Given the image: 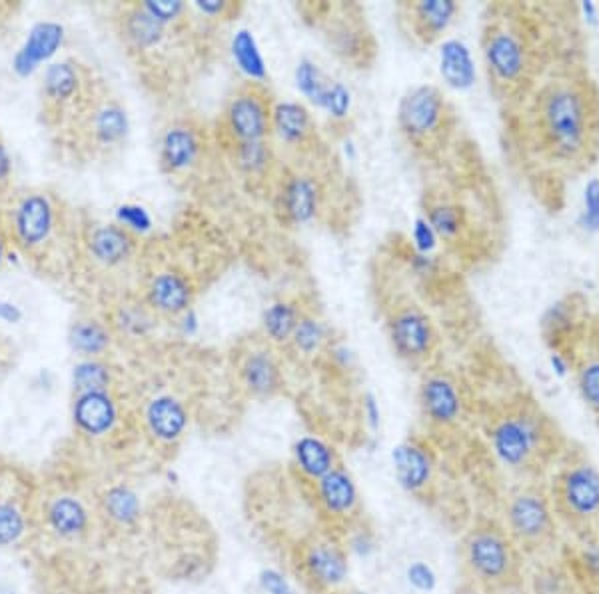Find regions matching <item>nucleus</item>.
I'll return each mask as SVG.
<instances>
[{
	"label": "nucleus",
	"mask_w": 599,
	"mask_h": 594,
	"mask_svg": "<svg viewBox=\"0 0 599 594\" xmlns=\"http://www.w3.org/2000/svg\"><path fill=\"white\" fill-rule=\"evenodd\" d=\"M90 139L100 150L119 149L130 132L127 110L114 100H104L94 107L89 119Z\"/></svg>",
	"instance_id": "393cba45"
},
{
	"label": "nucleus",
	"mask_w": 599,
	"mask_h": 594,
	"mask_svg": "<svg viewBox=\"0 0 599 594\" xmlns=\"http://www.w3.org/2000/svg\"><path fill=\"white\" fill-rule=\"evenodd\" d=\"M316 501L326 515L336 521H348L360 508V491L355 476L342 465L320 478L315 485Z\"/></svg>",
	"instance_id": "aec40b11"
},
{
	"label": "nucleus",
	"mask_w": 599,
	"mask_h": 594,
	"mask_svg": "<svg viewBox=\"0 0 599 594\" xmlns=\"http://www.w3.org/2000/svg\"><path fill=\"white\" fill-rule=\"evenodd\" d=\"M571 575L586 594L599 593V536L576 541L570 556L566 558Z\"/></svg>",
	"instance_id": "f704fd0d"
},
{
	"label": "nucleus",
	"mask_w": 599,
	"mask_h": 594,
	"mask_svg": "<svg viewBox=\"0 0 599 594\" xmlns=\"http://www.w3.org/2000/svg\"><path fill=\"white\" fill-rule=\"evenodd\" d=\"M296 89L308 102H312L316 109L322 107L328 90L332 87L335 79H330L320 65L312 59H302L298 62L294 72Z\"/></svg>",
	"instance_id": "ea45409f"
},
{
	"label": "nucleus",
	"mask_w": 599,
	"mask_h": 594,
	"mask_svg": "<svg viewBox=\"0 0 599 594\" xmlns=\"http://www.w3.org/2000/svg\"><path fill=\"white\" fill-rule=\"evenodd\" d=\"M144 416L150 435L167 445L180 440L190 425L187 406L172 395L154 396L148 403Z\"/></svg>",
	"instance_id": "b1692460"
},
{
	"label": "nucleus",
	"mask_w": 599,
	"mask_h": 594,
	"mask_svg": "<svg viewBox=\"0 0 599 594\" xmlns=\"http://www.w3.org/2000/svg\"><path fill=\"white\" fill-rule=\"evenodd\" d=\"M272 137L286 149L305 152L318 140L312 110L298 100H278L272 107Z\"/></svg>",
	"instance_id": "6ab92c4d"
},
{
	"label": "nucleus",
	"mask_w": 599,
	"mask_h": 594,
	"mask_svg": "<svg viewBox=\"0 0 599 594\" xmlns=\"http://www.w3.org/2000/svg\"><path fill=\"white\" fill-rule=\"evenodd\" d=\"M194 297H197V287L192 278L182 270L168 268L150 278L144 303L154 315L178 318L192 308Z\"/></svg>",
	"instance_id": "a211bd4d"
},
{
	"label": "nucleus",
	"mask_w": 599,
	"mask_h": 594,
	"mask_svg": "<svg viewBox=\"0 0 599 594\" xmlns=\"http://www.w3.org/2000/svg\"><path fill=\"white\" fill-rule=\"evenodd\" d=\"M488 440L496 461L520 476L551 471L566 451L558 426L530 400H518L501 410L490 423Z\"/></svg>",
	"instance_id": "7ed1b4c3"
},
{
	"label": "nucleus",
	"mask_w": 599,
	"mask_h": 594,
	"mask_svg": "<svg viewBox=\"0 0 599 594\" xmlns=\"http://www.w3.org/2000/svg\"><path fill=\"white\" fill-rule=\"evenodd\" d=\"M388 338L393 355L410 367L428 365L440 345L432 318L416 305L393 308L388 318Z\"/></svg>",
	"instance_id": "9d476101"
},
{
	"label": "nucleus",
	"mask_w": 599,
	"mask_h": 594,
	"mask_svg": "<svg viewBox=\"0 0 599 594\" xmlns=\"http://www.w3.org/2000/svg\"><path fill=\"white\" fill-rule=\"evenodd\" d=\"M302 575L325 593H338L350 576V556L342 543L328 535L312 536L300 548Z\"/></svg>",
	"instance_id": "9b49d317"
},
{
	"label": "nucleus",
	"mask_w": 599,
	"mask_h": 594,
	"mask_svg": "<svg viewBox=\"0 0 599 594\" xmlns=\"http://www.w3.org/2000/svg\"><path fill=\"white\" fill-rule=\"evenodd\" d=\"M0 320L2 323H9V325H17L22 320V310L12 303L7 300H0Z\"/></svg>",
	"instance_id": "13d9d810"
},
{
	"label": "nucleus",
	"mask_w": 599,
	"mask_h": 594,
	"mask_svg": "<svg viewBox=\"0 0 599 594\" xmlns=\"http://www.w3.org/2000/svg\"><path fill=\"white\" fill-rule=\"evenodd\" d=\"M580 225L588 235L599 232V179H590L583 187Z\"/></svg>",
	"instance_id": "a18cd8bd"
},
{
	"label": "nucleus",
	"mask_w": 599,
	"mask_h": 594,
	"mask_svg": "<svg viewBox=\"0 0 599 594\" xmlns=\"http://www.w3.org/2000/svg\"><path fill=\"white\" fill-rule=\"evenodd\" d=\"M12 225L22 247H40L54 228V208L44 195H29L20 200Z\"/></svg>",
	"instance_id": "412c9836"
},
{
	"label": "nucleus",
	"mask_w": 599,
	"mask_h": 594,
	"mask_svg": "<svg viewBox=\"0 0 599 594\" xmlns=\"http://www.w3.org/2000/svg\"><path fill=\"white\" fill-rule=\"evenodd\" d=\"M74 387L79 393H92V390H109L110 368L100 363L99 358H87L74 367Z\"/></svg>",
	"instance_id": "37998d69"
},
{
	"label": "nucleus",
	"mask_w": 599,
	"mask_h": 594,
	"mask_svg": "<svg viewBox=\"0 0 599 594\" xmlns=\"http://www.w3.org/2000/svg\"><path fill=\"white\" fill-rule=\"evenodd\" d=\"M274 100L264 85L246 82L230 95L220 117V135L224 147L270 140Z\"/></svg>",
	"instance_id": "6e6552de"
},
{
	"label": "nucleus",
	"mask_w": 599,
	"mask_h": 594,
	"mask_svg": "<svg viewBox=\"0 0 599 594\" xmlns=\"http://www.w3.org/2000/svg\"><path fill=\"white\" fill-rule=\"evenodd\" d=\"M346 551L356 558H362V561L372 558L378 553V543H376L372 531H368L363 526L355 528L346 538Z\"/></svg>",
	"instance_id": "8fccbe9b"
},
{
	"label": "nucleus",
	"mask_w": 599,
	"mask_h": 594,
	"mask_svg": "<svg viewBox=\"0 0 599 594\" xmlns=\"http://www.w3.org/2000/svg\"><path fill=\"white\" fill-rule=\"evenodd\" d=\"M72 416L84 435L104 436L109 435L119 420V406L109 390L79 393Z\"/></svg>",
	"instance_id": "5701e85b"
},
{
	"label": "nucleus",
	"mask_w": 599,
	"mask_h": 594,
	"mask_svg": "<svg viewBox=\"0 0 599 594\" xmlns=\"http://www.w3.org/2000/svg\"><path fill=\"white\" fill-rule=\"evenodd\" d=\"M533 594H586L571 575L570 566L560 558H543L531 576Z\"/></svg>",
	"instance_id": "c9c22d12"
},
{
	"label": "nucleus",
	"mask_w": 599,
	"mask_h": 594,
	"mask_svg": "<svg viewBox=\"0 0 599 594\" xmlns=\"http://www.w3.org/2000/svg\"><path fill=\"white\" fill-rule=\"evenodd\" d=\"M2 257H4V242H2V238H0V263H2Z\"/></svg>",
	"instance_id": "e2e57ef3"
},
{
	"label": "nucleus",
	"mask_w": 599,
	"mask_h": 594,
	"mask_svg": "<svg viewBox=\"0 0 599 594\" xmlns=\"http://www.w3.org/2000/svg\"><path fill=\"white\" fill-rule=\"evenodd\" d=\"M413 250L420 255H432L438 245L442 242L440 237L436 235L430 220L426 217H418L413 220L412 227Z\"/></svg>",
	"instance_id": "3c124183"
},
{
	"label": "nucleus",
	"mask_w": 599,
	"mask_h": 594,
	"mask_svg": "<svg viewBox=\"0 0 599 594\" xmlns=\"http://www.w3.org/2000/svg\"><path fill=\"white\" fill-rule=\"evenodd\" d=\"M322 29L328 40V47L332 49L336 57L356 67L363 69L372 65L376 59V40L372 30L366 27L362 12L358 7L340 4V7H326Z\"/></svg>",
	"instance_id": "1a4fd4ad"
},
{
	"label": "nucleus",
	"mask_w": 599,
	"mask_h": 594,
	"mask_svg": "<svg viewBox=\"0 0 599 594\" xmlns=\"http://www.w3.org/2000/svg\"><path fill=\"white\" fill-rule=\"evenodd\" d=\"M396 127L403 142L418 155H436L452 137V105L438 87L418 85L400 99Z\"/></svg>",
	"instance_id": "0eeeda50"
},
{
	"label": "nucleus",
	"mask_w": 599,
	"mask_h": 594,
	"mask_svg": "<svg viewBox=\"0 0 599 594\" xmlns=\"http://www.w3.org/2000/svg\"><path fill=\"white\" fill-rule=\"evenodd\" d=\"M117 225L127 228L130 235H144L152 230V217L147 208L128 202L117 208Z\"/></svg>",
	"instance_id": "de8ad7c7"
},
{
	"label": "nucleus",
	"mask_w": 599,
	"mask_h": 594,
	"mask_svg": "<svg viewBox=\"0 0 599 594\" xmlns=\"http://www.w3.org/2000/svg\"><path fill=\"white\" fill-rule=\"evenodd\" d=\"M62 42H64V27L59 22L47 20V22L34 24L29 32V39L12 60V69L20 77H30L34 70L39 69L40 62L52 59L57 55Z\"/></svg>",
	"instance_id": "4be33fe9"
},
{
	"label": "nucleus",
	"mask_w": 599,
	"mask_h": 594,
	"mask_svg": "<svg viewBox=\"0 0 599 594\" xmlns=\"http://www.w3.org/2000/svg\"><path fill=\"white\" fill-rule=\"evenodd\" d=\"M468 583L493 594L516 593L526 583V555L498 521H478L460 543Z\"/></svg>",
	"instance_id": "20e7f679"
},
{
	"label": "nucleus",
	"mask_w": 599,
	"mask_h": 594,
	"mask_svg": "<svg viewBox=\"0 0 599 594\" xmlns=\"http://www.w3.org/2000/svg\"><path fill=\"white\" fill-rule=\"evenodd\" d=\"M306 308L296 298H278L264 308L262 338L274 348L288 347Z\"/></svg>",
	"instance_id": "c85d7f7f"
},
{
	"label": "nucleus",
	"mask_w": 599,
	"mask_h": 594,
	"mask_svg": "<svg viewBox=\"0 0 599 594\" xmlns=\"http://www.w3.org/2000/svg\"><path fill=\"white\" fill-rule=\"evenodd\" d=\"M393 478L403 493L420 496L432 486L436 456L420 438H406L392 448Z\"/></svg>",
	"instance_id": "f3484780"
},
{
	"label": "nucleus",
	"mask_w": 599,
	"mask_h": 594,
	"mask_svg": "<svg viewBox=\"0 0 599 594\" xmlns=\"http://www.w3.org/2000/svg\"><path fill=\"white\" fill-rule=\"evenodd\" d=\"M573 380L581 403L599 420V343L583 350L573 347Z\"/></svg>",
	"instance_id": "c756f323"
},
{
	"label": "nucleus",
	"mask_w": 599,
	"mask_h": 594,
	"mask_svg": "<svg viewBox=\"0 0 599 594\" xmlns=\"http://www.w3.org/2000/svg\"><path fill=\"white\" fill-rule=\"evenodd\" d=\"M440 77L453 90H468L476 85V60L462 39H446L440 44Z\"/></svg>",
	"instance_id": "cd10ccee"
},
{
	"label": "nucleus",
	"mask_w": 599,
	"mask_h": 594,
	"mask_svg": "<svg viewBox=\"0 0 599 594\" xmlns=\"http://www.w3.org/2000/svg\"><path fill=\"white\" fill-rule=\"evenodd\" d=\"M194 9L210 20H232L240 14L242 4L230 0H198Z\"/></svg>",
	"instance_id": "864d4df0"
},
{
	"label": "nucleus",
	"mask_w": 599,
	"mask_h": 594,
	"mask_svg": "<svg viewBox=\"0 0 599 594\" xmlns=\"http://www.w3.org/2000/svg\"><path fill=\"white\" fill-rule=\"evenodd\" d=\"M462 7L456 0H418L402 2L398 14L402 17L406 29L418 44L430 47L443 39V34L452 29Z\"/></svg>",
	"instance_id": "4468645a"
},
{
	"label": "nucleus",
	"mask_w": 599,
	"mask_h": 594,
	"mask_svg": "<svg viewBox=\"0 0 599 594\" xmlns=\"http://www.w3.org/2000/svg\"><path fill=\"white\" fill-rule=\"evenodd\" d=\"M240 385L252 398H274L284 387V368L276 355V348L264 338L246 345L237 358Z\"/></svg>",
	"instance_id": "f8f14e48"
},
{
	"label": "nucleus",
	"mask_w": 599,
	"mask_h": 594,
	"mask_svg": "<svg viewBox=\"0 0 599 594\" xmlns=\"http://www.w3.org/2000/svg\"><path fill=\"white\" fill-rule=\"evenodd\" d=\"M540 32L520 7L491 9L481 34V60L496 95L516 99L533 87L540 70Z\"/></svg>",
	"instance_id": "f03ea898"
},
{
	"label": "nucleus",
	"mask_w": 599,
	"mask_h": 594,
	"mask_svg": "<svg viewBox=\"0 0 599 594\" xmlns=\"http://www.w3.org/2000/svg\"><path fill=\"white\" fill-rule=\"evenodd\" d=\"M70 347L80 357L99 358L110 347V330L99 320H79L70 328Z\"/></svg>",
	"instance_id": "58836bf2"
},
{
	"label": "nucleus",
	"mask_w": 599,
	"mask_h": 594,
	"mask_svg": "<svg viewBox=\"0 0 599 594\" xmlns=\"http://www.w3.org/2000/svg\"><path fill=\"white\" fill-rule=\"evenodd\" d=\"M335 594H368V593H363V591H338V593H335Z\"/></svg>",
	"instance_id": "680f3d73"
},
{
	"label": "nucleus",
	"mask_w": 599,
	"mask_h": 594,
	"mask_svg": "<svg viewBox=\"0 0 599 594\" xmlns=\"http://www.w3.org/2000/svg\"><path fill=\"white\" fill-rule=\"evenodd\" d=\"M548 493L561 531L576 541L599 536V466L590 456L566 448L551 468Z\"/></svg>",
	"instance_id": "39448f33"
},
{
	"label": "nucleus",
	"mask_w": 599,
	"mask_h": 594,
	"mask_svg": "<svg viewBox=\"0 0 599 594\" xmlns=\"http://www.w3.org/2000/svg\"><path fill=\"white\" fill-rule=\"evenodd\" d=\"M10 170H12V162H10L9 150L0 142V182L9 179Z\"/></svg>",
	"instance_id": "bf43d9fd"
},
{
	"label": "nucleus",
	"mask_w": 599,
	"mask_h": 594,
	"mask_svg": "<svg viewBox=\"0 0 599 594\" xmlns=\"http://www.w3.org/2000/svg\"><path fill=\"white\" fill-rule=\"evenodd\" d=\"M456 594H493L490 593V591H486V588H481V586L473 585V583H463L458 591H456Z\"/></svg>",
	"instance_id": "052dcab7"
},
{
	"label": "nucleus",
	"mask_w": 599,
	"mask_h": 594,
	"mask_svg": "<svg viewBox=\"0 0 599 594\" xmlns=\"http://www.w3.org/2000/svg\"><path fill=\"white\" fill-rule=\"evenodd\" d=\"M114 327L128 337H144L150 328L154 327L152 310L144 305H128L122 307L117 315Z\"/></svg>",
	"instance_id": "c03bdc74"
},
{
	"label": "nucleus",
	"mask_w": 599,
	"mask_h": 594,
	"mask_svg": "<svg viewBox=\"0 0 599 594\" xmlns=\"http://www.w3.org/2000/svg\"><path fill=\"white\" fill-rule=\"evenodd\" d=\"M168 27L158 22L142 4H134L122 17V37L137 50H154L167 39Z\"/></svg>",
	"instance_id": "2f4dec72"
},
{
	"label": "nucleus",
	"mask_w": 599,
	"mask_h": 594,
	"mask_svg": "<svg viewBox=\"0 0 599 594\" xmlns=\"http://www.w3.org/2000/svg\"><path fill=\"white\" fill-rule=\"evenodd\" d=\"M362 415L363 423L368 425V428L372 433H378L380 426H382V410H380V405H378V398L372 395V393H366L362 398Z\"/></svg>",
	"instance_id": "4d7b16f0"
},
{
	"label": "nucleus",
	"mask_w": 599,
	"mask_h": 594,
	"mask_svg": "<svg viewBox=\"0 0 599 594\" xmlns=\"http://www.w3.org/2000/svg\"><path fill=\"white\" fill-rule=\"evenodd\" d=\"M418 403L423 420L436 428H452L460 425L466 403L458 380L448 373H430L420 383Z\"/></svg>",
	"instance_id": "ddd939ff"
},
{
	"label": "nucleus",
	"mask_w": 599,
	"mask_h": 594,
	"mask_svg": "<svg viewBox=\"0 0 599 594\" xmlns=\"http://www.w3.org/2000/svg\"><path fill=\"white\" fill-rule=\"evenodd\" d=\"M142 7H144L158 22H162L164 27H170V24H174L178 20H182V17L188 12L187 4H184V2H178V0L142 2Z\"/></svg>",
	"instance_id": "603ef678"
},
{
	"label": "nucleus",
	"mask_w": 599,
	"mask_h": 594,
	"mask_svg": "<svg viewBox=\"0 0 599 594\" xmlns=\"http://www.w3.org/2000/svg\"><path fill=\"white\" fill-rule=\"evenodd\" d=\"M320 110L326 112L330 119L336 120V122H342V120L350 117V110H352V92L346 89L342 82L335 80L332 87L328 90V95H326Z\"/></svg>",
	"instance_id": "49530a36"
},
{
	"label": "nucleus",
	"mask_w": 599,
	"mask_h": 594,
	"mask_svg": "<svg viewBox=\"0 0 599 594\" xmlns=\"http://www.w3.org/2000/svg\"><path fill=\"white\" fill-rule=\"evenodd\" d=\"M530 132L541 157L563 170L590 167L599 152V89L580 69L541 82L530 107Z\"/></svg>",
	"instance_id": "f257e3e1"
},
{
	"label": "nucleus",
	"mask_w": 599,
	"mask_h": 594,
	"mask_svg": "<svg viewBox=\"0 0 599 594\" xmlns=\"http://www.w3.org/2000/svg\"><path fill=\"white\" fill-rule=\"evenodd\" d=\"M50 523L60 535L77 536L89 525V515L79 501L59 498L50 508Z\"/></svg>",
	"instance_id": "a19ab883"
},
{
	"label": "nucleus",
	"mask_w": 599,
	"mask_h": 594,
	"mask_svg": "<svg viewBox=\"0 0 599 594\" xmlns=\"http://www.w3.org/2000/svg\"><path fill=\"white\" fill-rule=\"evenodd\" d=\"M503 528L523 555L550 558L560 543L561 526L548 486L526 483L511 491L503 505Z\"/></svg>",
	"instance_id": "423d86ee"
},
{
	"label": "nucleus",
	"mask_w": 599,
	"mask_h": 594,
	"mask_svg": "<svg viewBox=\"0 0 599 594\" xmlns=\"http://www.w3.org/2000/svg\"><path fill=\"white\" fill-rule=\"evenodd\" d=\"M227 150L238 172L246 179H264L274 169L276 155L270 140L232 145Z\"/></svg>",
	"instance_id": "72a5a7b5"
},
{
	"label": "nucleus",
	"mask_w": 599,
	"mask_h": 594,
	"mask_svg": "<svg viewBox=\"0 0 599 594\" xmlns=\"http://www.w3.org/2000/svg\"><path fill=\"white\" fill-rule=\"evenodd\" d=\"M278 205L286 222L305 227L320 217L325 205V187L310 172H290L280 185Z\"/></svg>",
	"instance_id": "2eb2a0df"
},
{
	"label": "nucleus",
	"mask_w": 599,
	"mask_h": 594,
	"mask_svg": "<svg viewBox=\"0 0 599 594\" xmlns=\"http://www.w3.org/2000/svg\"><path fill=\"white\" fill-rule=\"evenodd\" d=\"M596 594H599V593H596Z\"/></svg>",
	"instance_id": "0e129e2a"
},
{
	"label": "nucleus",
	"mask_w": 599,
	"mask_h": 594,
	"mask_svg": "<svg viewBox=\"0 0 599 594\" xmlns=\"http://www.w3.org/2000/svg\"><path fill=\"white\" fill-rule=\"evenodd\" d=\"M406 581L418 593L430 594L438 586V573L426 561H413L406 568Z\"/></svg>",
	"instance_id": "09e8293b"
},
{
	"label": "nucleus",
	"mask_w": 599,
	"mask_h": 594,
	"mask_svg": "<svg viewBox=\"0 0 599 594\" xmlns=\"http://www.w3.org/2000/svg\"><path fill=\"white\" fill-rule=\"evenodd\" d=\"M258 585L264 594H300L296 591L294 585L290 583V578L274 566L262 568L258 575Z\"/></svg>",
	"instance_id": "5fc2aeb1"
},
{
	"label": "nucleus",
	"mask_w": 599,
	"mask_h": 594,
	"mask_svg": "<svg viewBox=\"0 0 599 594\" xmlns=\"http://www.w3.org/2000/svg\"><path fill=\"white\" fill-rule=\"evenodd\" d=\"M22 533V518L12 506L0 505V545L14 543Z\"/></svg>",
	"instance_id": "6e6d98bb"
},
{
	"label": "nucleus",
	"mask_w": 599,
	"mask_h": 594,
	"mask_svg": "<svg viewBox=\"0 0 599 594\" xmlns=\"http://www.w3.org/2000/svg\"><path fill=\"white\" fill-rule=\"evenodd\" d=\"M207 152L204 132L194 122L178 120L170 125L160 139V167L170 175H182L200 165Z\"/></svg>",
	"instance_id": "dca6fc26"
},
{
	"label": "nucleus",
	"mask_w": 599,
	"mask_h": 594,
	"mask_svg": "<svg viewBox=\"0 0 599 594\" xmlns=\"http://www.w3.org/2000/svg\"><path fill=\"white\" fill-rule=\"evenodd\" d=\"M44 99L54 107H69L82 92V72L72 62L50 65L44 72Z\"/></svg>",
	"instance_id": "473e14b6"
},
{
	"label": "nucleus",
	"mask_w": 599,
	"mask_h": 594,
	"mask_svg": "<svg viewBox=\"0 0 599 594\" xmlns=\"http://www.w3.org/2000/svg\"><path fill=\"white\" fill-rule=\"evenodd\" d=\"M328 343H330L328 325L322 318L316 317L315 313L306 310L288 348H292L298 357L312 358L320 355L328 347Z\"/></svg>",
	"instance_id": "e433bc0d"
},
{
	"label": "nucleus",
	"mask_w": 599,
	"mask_h": 594,
	"mask_svg": "<svg viewBox=\"0 0 599 594\" xmlns=\"http://www.w3.org/2000/svg\"><path fill=\"white\" fill-rule=\"evenodd\" d=\"M137 248V238L120 225H99L89 235L90 257L102 267H120L128 263Z\"/></svg>",
	"instance_id": "a878e982"
},
{
	"label": "nucleus",
	"mask_w": 599,
	"mask_h": 594,
	"mask_svg": "<svg viewBox=\"0 0 599 594\" xmlns=\"http://www.w3.org/2000/svg\"><path fill=\"white\" fill-rule=\"evenodd\" d=\"M296 471L310 483H318L328 473H332L338 463V453L325 438L315 435L300 436L292 446Z\"/></svg>",
	"instance_id": "bb28decb"
},
{
	"label": "nucleus",
	"mask_w": 599,
	"mask_h": 594,
	"mask_svg": "<svg viewBox=\"0 0 599 594\" xmlns=\"http://www.w3.org/2000/svg\"><path fill=\"white\" fill-rule=\"evenodd\" d=\"M423 217L430 220L440 240L448 245H460L470 228L466 210L450 198H432Z\"/></svg>",
	"instance_id": "7c9ffc66"
},
{
	"label": "nucleus",
	"mask_w": 599,
	"mask_h": 594,
	"mask_svg": "<svg viewBox=\"0 0 599 594\" xmlns=\"http://www.w3.org/2000/svg\"><path fill=\"white\" fill-rule=\"evenodd\" d=\"M104 511L119 525H132L140 516V498L128 486H112L104 495Z\"/></svg>",
	"instance_id": "79ce46f5"
},
{
	"label": "nucleus",
	"mask_w": 599,
	"mask_h": 594,
	"mask_svg": "<svg viewBox=\"0 0 599 594\" xmlns=\"http://www.w3.org/2000/svg\"><path fill=\"white\" fill-rule=\"evenodd\" d=\"M230 52L237 62L238 70L244 75L248 82L264 85L266 60L250 30H238L234 39L230 42Z\"/></svg>",
	"instance_id": "4c0bfd02"
}]
</instances>
